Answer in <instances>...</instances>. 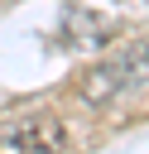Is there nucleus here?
<instances>
[{"mask_svg":"<svg viewBox=\"0 0 149 154\" xmlns=\"http://www.w3.org/2000/svg\"><path fill=\"white\" fill-rule=\"evenodd\" d=\"M149 82V38H130L125 48H115L111 58H101L96 67H87L77 77V101L87 106H111L125 91Z\"/></svg>","mask_w":149,"mask_h":154,"instance_id":"obj_1","label":"nucleus"},{"mask_svg":"<svg viewBox=\"0 0 149 154\" xmlns=\"http://www.w3.org/2000/svg\"><path fill=\"white\" fill-rule=\"evenodd\" d=\"M67 149V130L58 116H29L19 125H10L0 135V154H62Z\"/></svg>","mask_w":149,"mask_h":154,"instance_id":"obj_2","label":"nucleus"}]
</instances>
